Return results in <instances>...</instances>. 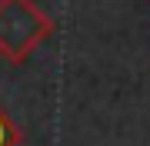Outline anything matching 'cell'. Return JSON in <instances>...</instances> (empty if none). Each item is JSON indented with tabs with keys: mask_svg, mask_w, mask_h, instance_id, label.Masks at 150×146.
Returning a JSON list of instances; mask_svg holds the SVG:
<instances>
[{
	"mask_svg": "<svg viewBox=\"0 0 150 146\" xmlns=\"http://www.w3.org/2000/svg\"><path fill=\"white\" fill-rule=\"evenodd\" d=\"M54 33V20L33 0H0V57L23 63L33 47Z\"/></svg>",
	"mask_w": 150,
	"mask_h": 146,
	"instance_id": "cell-1",
	"label": "cell"
},
{
	"mask_svg": "<svg viewBox=\"0 0 150 146\" xmlns=\"http://www.w3.org/2000/svg\"><path fill=\"white\" fill-rule=\"evenodd\" d=\"M20 143V130L13 126V119L7 116V110L0 106V146H17Z\"/></svg>",
	"mask_w": 150,
	"mask_h": 146,
	"instance_id": "cell-2",
	"label": "cell"
}]
</instances>
